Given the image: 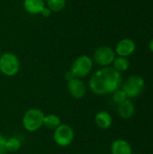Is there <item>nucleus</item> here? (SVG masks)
<instances>
[{
    "mask_svg": "<svg viewBox=\"0 0 153 154\" xmlns=\"http://www.w3.org/2000/svg\"><path fill=\"white\" fill-rule=\"evenodd\" d=\"M123 83L122 74L113 67H103L95 71L89 79V89L97 96L112 94L120 88Z\"/></svg>",
    "mask_w": 153,
    "mask_h": 154,
    "instance_id": "f257e3e1",
    "label": "nucleus"
},
{
    "mask_svg": "<svg viewBox=\"0 0 153 154\" xmlns=\"http://www.w3.org/2000/svg\"><path fill=\"white\" fill-rule=\"evenodd\" d=\"M20 69V60L12 52H5L0 56V72L7 77L15 76Z\"/></svg>",
    "mask_w": 153,
    "mask_h": 154,
    "instance_id": "20e7f679",
    "label": "nucleus"
},
{
    "mask_svg": "<svg viewBox=\"0 0 153 154\" xmlns=\"http://www.w3.org/2000/svg\"><path fill=\"white\" fill-rule=\"evenodd\" d=\"M121 88L124 91L128 99L138 97L144 90L145 80L142 77L138 75H132L128 77L121 85Z\"/></svg>",
    "mask_w": 153,
    "mask_h": 154,
    "instance_id": "7ed1b4c3",
    "label": "nucleus"
},
{
    "mask_svg": "<svg viewBox=\"0 0 153 154\" xmlns=\"http://www.w3.org/2000/svg\"><path fill=\"white\" fill-rule=\"evenodd\" d=\"M47 5L51 12H60L66 6V0H47Z\"/></svg>",
    "mask_w": 153,
    "mask_h": 154,
    "instance_id": "f3484780",
    "label": "nucleus"
},
{
    "mask_svg": "<svg viewBox=\"0 0 153 154\" xmlns=\"http://www.w3.org/2000/svg\"><path fill=\"white\" fill-rule=\"evenodd\" d=\"M149 49L151 50V52H153V39L149 42Z\"/></svg>",
    "mask_w": 153,
    "mask_h": 154,
    "instance_id": "4be33fe9",
    "label": "nucleus"
},
{
    "mask_svg": "<svg viewBox=\"0 0 153 154\" xmlns=\"http://www.w3.org/2000/svg\"><path fill=\"white\" fill-rule=\"evenodd\" d=\"M117 113L124 120L131 119L135 114V106L132 99H126L123 103L117 105Z\"/></svg>",
    "mask_w": 153,
    "mask_h": 154,
    "instance_id": "9d476101",
    "label": "nucleus"
},
{
    "mask_svg": "<svg viewBox=\"0 0 153 154\" xmlns=\"http://www.w3.org/2000/svg\"><path fill=\"white\" fill-rule=\"evenodd\" d=\"M44 113L39 108L28 109L23 116L22 122L24 129L30 133L36 132L43 126Z\"/></svg>",
    "mask_w": 153,
    "mask_h": 154,
    "instance_id": "f03ea898",
    "label": "nucleus"
},
{
    "mask_svg": "<svg viewBox=\"0 0 153 154\" xmlns=\"http://www.w3.org/2000/svg\"><path fill=\"white\" fill-rule=\"evenodd\" d=\"M23 5L30 14H39L45 7L43 0H23Z\"/></svg>",
    "mask_w": 153,
    "mask_h": 154,
    "instance_id": "ddd939ff",
    "label": "nucleus"
},
{
    "mask_svg": "<svg viewBox=\"0 0 153 154\" xmlns=\"http://www.w3.org/2000/svg\"><path fill=\"white\" fill-rule=\"evenodd\" d=\"M69 93L73 98L82 99L87 94V86L81 79L75 78L67 84Z\"/></svg>",
    "mask_w": 153,
    "mask_h": 154,
    "instance_id": "6e6552de",
    "label": "nucleus"
},
{
    "mask_svg": "<svg viewBox=\"0 0 153 154\" xmlns=\"http://www.w3.org/2000/svg\"><path fill=\"white\" fill-rule=\"evenodd\" d=\"M75 137L73 128L67 124H60L53 132V139L55 143L60 147L69 146Z\"/></svg>",
    "mask_w": 153,
    "mask_h": 154,
    "instance_id": "39448f33",
    "label": "nucleus"
},
{
    "mask_svg": "<svg viewBox=\"0 0 153 154\" xmlns=\"http://www.w3.org/2000/svg\"><path fill=\"white\" fill-rule=\"evenodd\" d=\"M133 154H142V153H133Z\"/></svg>",
    "mask_w": 153,
    "mask_h": 154,
    "instance_id": "5701e85b",
    "label": "nucleus"
},
{
    "mask_svg": "<svg viewBox=\"0 0 153 154\" xmlns=\"http://www.w3.org/2000/svg\"><path fill=\"white\" fill-rule=\"evenodd\" d=\"M5 143H6V138L0 133V154H5L6 152Z\"/></svg>",
    "mask_w": 153,
    "mask_h": 154,
    "instance_id": "6ab92c4d",
    "label": "nucleus"
},
{
    "mask_svg": "<svg viewBox=\"0 0 153 154\" xmlns=\"http://www.w3.org/2000/svg\"><path fill=\"white\" fill-rule=\"evenodd\" d=\"M76 77L74 76V74L70 71V70H69V71H67L66 73H65V76H64V79L67 80V81H69V80H71V79H75Z\"/></svg>",
    "mask_w": 153,
    "mask_h": 154,
    "instance_id": "412c9836",
    "label": "nucleus"
},
{
    "mask_svg": "<svg viewBox=\"0 0 153 154\" xmlns=\"http://www.w3.org/2000/svg\"><path fill=\"white\" fill-rule=\"evenodd\" d=\"M112 154H133L132 145L124 139H116L111 144Z\"/></svg>",
    "mask_w": 153,
    "mask_h": 154,
    "instance_id": "f8f14e48",
    "label": "nucleus"
},
{
    "mask_svg": "<svg viewBox=\"0 0 153 154\" xmlns=\"http://www.w3.org/2000/svg\"><path fill=\"white\" fill-rule=\"evenodd\" d=\"M112 64H113V68L120 73L126 71L130 67V62L128 59L125 57H120V56L115 57Z\"/></svg>",
    "mask_w": 153,
    "mask_h": 154,
    "instance_id": "2eb2a0df",
    "label": "nucleus"
},
{
    "mask_svg": "<svg viewBox=\"0 0 153 154\" xmlns=\"http://www.w3.org/2000/svg\"><path fill=\"white\" fill-rule=\"evenodd\" d=\"M112 99L116 105H119L128 98H127V96L124 93V91L122 88H118L112 93Z\"/></svg>",
    "mask_w": 153,
    "mask_h": 154,
    "instance_id": "a211bd4d",
    "label": "nucleus"
},
{
    "mask_svg": "<svg viewBox=\"0 0 153 154\" xmlns=\"http://www.w3.org/2000/svg\"><path fill=\"white\" fill-rule=\"evenodd\" d=\"M61 121L59 116L55 114H49L44 116L43 119V125L50 129V130H55L59 125H60Z\"/></svg>",
    "mask_w": 153,
    "mask_h": 154,
    "instance_id": "4468645a",
    "label": "nucleus"
},
{
    "mask_svg": "<svg viewBox=\"0 0 153 154\" xmlns=\"http://www.w3.org/2000/svg\"><path fill=\"white\" fill-rule=\"evenodd\" d=\"M95 123L96 126L102 130L109 129L113 125V117L110 113L105 110L98 111L95 116Z\"/></svg>",
    "mask_w": 153,
    "mask_h": 154,
    "instance_id": "9b49d317",
    "label": "nucleus"
},
{
    "mask_svg": "<svg viewBox=\"0 0 153 154\" xmlns=\"http://www.w3.org/2000/svg\"><path fill=\"white\" fill-rule=\"evenodd\" d=\"M115 58V51L109 46L96 48L93 54V61L102 67H109Z\"/></svg>",
    "mask_w": 153,
    "mask_h": 154,
    "instance_id": "0eeeda50",
    "label": "nucleus"
},
{
    "mask_svg": "<svg viewBox=\"0 0 153 154\" xmlns=\"http://www.w3.org/2000/svg\"><path fill=\"white\" fill-rule=\"evenodd\" d=\"M94 61L87 55H80L72 63L70 71L76 78L83 79L90 74L93 69Z\"/></svg>",
    "mask_w": 153,
    "mask_h": 154,
    "instance_id": "423d86ee",
    "label": "nucleus"
},
{
    "mask_svg": "<svg viewBox=\"0 0 153 154\" xmlns=\"http://www.w3.org/2000/svg\"><path fill=\"white\" fill-rule=\"evenodd\" d=\"M136 49V44L132 39H122L120 40L115 46V54L120 57H128L131 56Z\"/></svg>",
    "mask_w": 153,
    "mask_h": 154,
    "instance_id": "1a4fd4ad",
    "label": "nucleus"
},
{
    "mask_svg": "<svg viewBox=\"0 0 153 154\" xmlns=\"http://www.w3.org/2000/svg\"><path fill=\"white\" fill-rule=\"evenodd\" d=\"M41 14L42 15V16H44V17H49L50 14H51V10L49 8V7H44L43 8V10L41 11Z\"/></svg>",
    "mask_w": 153,
    "mask_h": 154,
    "instance_id": "aec40b11",
    "label": "nucleus"
},
{
    "mask_svg": "<svg viewBox=\"0 0 153 154\" xmlns=\"http://www.w3.org/2000/svg\"><path fill=\"white\" fill-rule=\"evenodd\" d=\"M21 146H22V142L19 138L13 136L6 139V143H5L6 152H18L21 149Z\"/></svg>",
    "mask_w": 153,
    "mask_h": 154,
    "instance_id": "dca6fc26",
    "label": "nucleus"
}]
</instances>
